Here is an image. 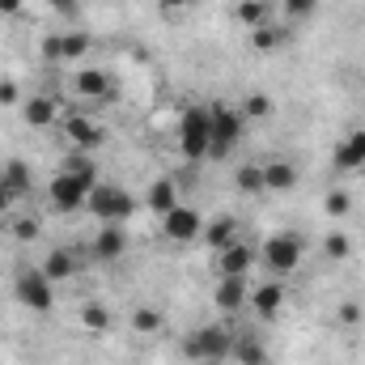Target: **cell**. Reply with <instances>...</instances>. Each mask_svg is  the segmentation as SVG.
<instances>
[{"label":"cell","mask_w":365,"mask_h":365,"mask_svg":"<svg viewBox=\"0 0 365 365\" xmlns=\"http://www.w3.org/2000/svg\"><path fill=\"white\" fill-rule=\"evenodd\" d=\"M86 208H90L102 225H119V221H128V217L136 212V200H132V191L119 187V182H93Z\"/></svg>","instance_id":"3"},{"label":"cell","mask_w":365,"mask_h":365,"mask_svg":"<svg viewBox=\"0 0 365 365\" xmlns=\"http://www.w3.org/2000/svg\"><path fill=\"white\" fill-rule=\"evenodd\" d=\"M302 251H306V242H302L297 234H272V238L259 247V264H264V268L280 280V276H293V272H297Z\"/></svg>","instance_id":"4"},{"label":"cell","mask_w":365,"mask_h":365,"mask_svg":"<svg viewBox=\"0 0 365 365\" xmlns=\"http://www.w3.org/2000/svg\"><path fill=\"white\" fill-rule=\"evenodd\" d=\"M323 255H327V259H336V264H340V259H349V255H353V238H349V234H340V230H336V234H327V238H323Z\"/></svg>","instance_id":"31"},{"label":"cell","mask_w":365,"mask_h":365,"mask_svg":"<svg viewBox=\"0 0 365 365\" xmlns=\"http://www.w3.org/2000/svg\"><path fill=\"white\" fill-rule=\"evenodd\" d=\"M361 166H365V128H357L336 145V170H361Z\"/></svg>","instance_id":"18"},{"label":"cell","mask_w":365,"mask_h":365,"mask_svg":"<svg viewBox=\"0 0 365 365\" xmlns=\"http://www.w3.org/2000/svg\"><path fill=\"white\" fill-rule=\"evenodd\" d=\"M234 187H238L242 195H259V191H264V166H255V162L238 166V175H234Z\"/></svg>","instance_id":"26"},{"label":"cell","mask_w":365,"mask_h":365,"mask_svg":"<svg viewBox=\"0 0 365 365\" xmlns=\"http://www.w3.org/2000/svg\"><path fill=\"white\" fill-rule=\"evenodd\" d=\"M145 204H149V212H158V217H166L175 204H182L179 200V182L175 179H158L153 187H149V195H145Z\"/></svg>","instance_id":"20"},{"label":"cell","mask_w":365,"mask_h":365,"mask_svg":"<svg viewBox=\"0 0 365 365\" xmlns=\"http://www.w3.org/2000/svg\"><path fill=\"white\" fill-rule=\"evenodd\" d=\"M284 43H289V30H280V26H272V21L259 26V30H251V47L264 51V56H268V51H280Z\"/></svg>","instance_id":"25"},{"label":"cell","mask_w":365,"mask_h":365,"mask_svg":"<svg viewBox=\"0 0 365 365\" xmlns=\"http://www.w3.org/2000/svg\"><path fill=\"white\" fill-rule=\"evenodd\" d=\"M64 136L77 145V149H98L102 145V123L93 119V115H81V110H73V115H64Z\"/></svg>","instance_id":"14"},{"label":"cell","mask_w":365,"mask_h":365,"mask_svg":"<svg viewBox=\"0 0 365 365\" xmlns=\"http://www.w3.org/2000/svg\"><path fill=\"white\" fill-rule=\"evenodd\" d=\"M21 9V0H0V13H17Z\"/></svg>","instance_id":"40"},{"label":"cell","mask_w":365,"mask_h":365,"mask_svg":"<svg viewBox=\"0 0 365 365\" xmlns=\"http://www.w3.org/2000/svg\"><path fill=\"white\" fill-rule=\"evenodd\" d=\"M13 293H17V302H21L26 310H34V314H47V310L56 306V284L43 276V268H21V272L13 276Z\"/></svg>","instance_id":"5"},{"label":"cell","mask_w":365,"mask_h":365,"mask_svg":"<svg viewBox=\"0 0 365 365\" xmlns=\"http://www.w3.org/2000/svg\"><path fill=\"white\" fill-rule=\"evenodd\" d=\"M323 208H327V217H349V212H353V195H349V191H331Z\"/></svg>","instance_id":"33"},{"label":"cell","mask_w":365,"mask_h":365,"mask_svg":"<svg viewBox=\"0 0 365 365\" xmlns=\"http://www.w3.org/2000/svg\"><path fill=\"white\" fill-rule=\"evenodd\" d=\"M0 191H4V170H0Z\"/></svg>","instance_id":"42"},{"label":"cell","mask_w":365,"mask_h":365,"mask_svg":"<svg viewBox=\"0 0 365 365\" xmlns=\"http://www.w3.org/2000/svg\"><path fill=\"white\" fill-rule=\"evenodd\" d=\"M13 200H17V195L4 187V191H0V217H9V212H13Z\"/></svg>","instance_id":"37"},{"label":"cell","mask_w":365,"mask_h":365,"mask_svg":"<svg viewBox=\"0 0 365 365\" xmlns=\"http://www.w3.org/2000/svg\"><path fill=\"white\" fill-rule=\"evenodd\" d=\"M247 310L255 314V319H276L280 310H284V280H264V284H251V302H247Z\"/></svg>","instance_id":"12"},{"label":"cell","mask_w":365,"mask_h":365,"mask_svg":"<svg viewBox=\"0 0 365 365\" xmlns=\"http://www.w3.org/2000/svg\"><path fill=\"white\" fill-rule=\"evenodd\" d=\"M0 170H4V187H9L13 195H26V191L34 187V170H30V166H26L21 158H13V162H4Z\"/></svg>","instance_id":"24"},{"label":"cell","mask_w":365,"mask_h":365,"mask_svg":"<svg viewBox=\"0 0 365 365\" xmlns=\"http://www.w3.org/2000/svg\"><path fill=\"white\" fill-rule=\"evenodd\" d=\"M26 98H21V86L13 81V77H4L0 81V106H21Z\"/></svg>","instance_id":"36"},{"label":"cell","mask_w":365,"mask_h":365,"mask_svg":"<svg viewBox=\"0 0 365 365\" xmlns=\"http://www.w3.org/2000/svg\"><path fill=\"white\" fill-rule=\"evenodd\" d=\"M251 302V276H217L212 284V306L221 314H242Z\"/></svg>","instance_id":"9"},{"label":"cell","mask_w":365,"mask_h":365,"mask_svg":"<svg viewBox=\"0 0 365 365\" xmlns=\"http://www.w3.org/2000/svg\"><path fill=\"white\" fill-rule=\"evenodd\" d=\"M238 110H242V119H272L276 106H272V98H268V93H247Z\"/></svg>","instance_id":"29"},{"label":"cell","mask_w":365,"mask_h":365,"mask_svg":"<svg viewBox=\"0 0 365 365\" xmlns=\"http://www.w3.org/2000/svg\"><path fill=\"white\" fill-rule=\"evenodd\" d=\"M86 51H90V34H51V38H43V60L77 64Z\"/></svg>","instance_id":"13"},{"label":"cell","mask_w":365,"mask_h":365,"mask_svg":"<svg viewBox=\"0 0 365 365\" xmlns=\"http://www.w3.org/2000/svg\"><path fill=\"white\" fill-rule=\"evenodd\" d=\"M255 264H259V247L247 238H234L230 247L212 251V272L217 276H251Z\"/></svg>","instance_id":"7"},{"label":"cell","mask_w":365,"mask_h":365,"mask_svg":"<svg viewBox=\"0 0 365 365\" xmlns=\"http://www.w3.org/2000/svg\"><path fill=\"white\" fill-rule=\"evenodd\" d=\"M297 187V166L284 162V158H272L264 162V191H293Z\"/></svg>","instance_id":"19"},{"label":"cell","mask_w":365,"mask_h":365,"mask_svg":"<svg viewBox=\"0 0 365 365\" xmlns=\"http://www.w3.org/2000/svg\"><path fill=\"white\" fill-rule=\"evenodd\" d=\"M21 119H26L30 128H51V123L60 119V106H56V98L34 93V98H26V102H21Z\"/></svg>","instance_id":"17"},{"label":"cell","mask_w":365,"mask_h":365,"mask_svg":"<svg viewBox=\"0 0 365 365\" xmlns=\"http://www.w3.org/2000/svg\"><path fill=\"white\" fill-rule=\"evenodd\" d=\"M158 4H162V9H166V13H179V9H191V4H195V0H158Z\"/></svg>","instance_id":"38"},{"label":"cell","mask_w":365,"mask_h":365,"mask_svg":"<svg viewBox=\"0 0 365 365\" xmlns=\"http://www.w3.org/2000/svg\"><path fill=\"white\" fill-rule=\"evenodd\" d=\"M64 170H68V175H77V179H86L90 187L98 182V166H93V158L86 153V149H81V153H73V158H64Z\"/></svg>","instance_id":"30"},{"label":"cell","mask_w":365,"mask_h":365,"mask_svg":"<svg viewBox=\"0 0 365 365\" xmlns=\"http://www.w3.org/2000/svg\"><path fill=\"white\" fill-rule=\"evenodd\" d=\"M132 331H140V336L162 331V310H153V306H136V310H132Z\"/></svg>","instance_id":"28"},{"label":"cell","mask_w":365,"mask_h":365,"mask_svg":"<svg viewBox=\"0 0 365 365\" xmlns=\"http://www.w3.org/2000/svg\"><path fill=\"white\" fill-rule=\"evenodd\" d=\"M38 268H43V276H47L51 284H60V280H73L81 264H77V255H73L68 247H51V251H47V259H43Z\"/></svg>","instance_id":"15"},{"label":"cell","mask_w":365,"mask_h":365,"mask_svg":"<svg viewBox=\"0 0 365 365\" xmlns=\"http://www.w3.org/2000/svg\"><path fill=\"white\" fill-rule=\"evenodd\" d=\"M200 365H225V361H200Z\"/></svg>","instance_id":"41"},{"label":"cell","mask_w":365,"mask_h":365,"mask_svg":"<svg viewBox=\"0 0 365 365\" xmlns=\"http://www.w3.org/2000/svg\"><path fill=\"white\" fill-rule=\"evenodd\" d=\"M361 319H365L361 302H340V310H336V323H340V327H357Z\"/></svg>","instance_id":"35"},{"label":"cell","mask_w":365,"mask_h":365,"mask_svg":"<svg viewBox=\"0 0 365 365\" xmlns=\"http://www.w3.org/2000/svg\"><path fill=\"white\" fill-rule=\"evenodd\" d=\"M280 13H289V17H310L314 9H319V0H272Z\"/></svg>","instance_id":"34"},{"label":"cell","mask_w":365,"mask_h":365,"mask_svg":"<svg viewBox=\"0 0 365 365\" xmlns=\"http://www.w3.org/2000/svg\"><path fill=\"white\" fill-rule=\"evenodd\" d=\"M200 238H204V242H208L212 251H221V247H230V242L238 238V217H230V212H225V217H217V221H208Z\"/></svg>","instance_id":"21"},{"label":"cell","mask_w":365,"mask_h":365,"mask_svg":"<svg viewBox=\"0 0 365 365\" xmlns=\"http://www.w3.org/2000/svg\"><path fill=\"white\" fill-rule=\"evenodd\" d=\"M179 149L187 162L208 158V106H187L179 119Z\"/></svg>","instance_id":"6"},{"label":"cell","mask_w":365,"mask_h":365,"mask_svg":"<svg viewBox=\"0 0 365 365\" xmlns=\"http://www.w3.org/2000/svg\"><path fill=\"white\" fill-rule=\"evenodd\" d=\"M234 17H238L247 30H259V26L272 21V4H268V0H242V4L234 9Z\"/></svg>","instance_id":"23"},{"label":"cell","mask_w":365,"mask_h":365,"mask_svg":"<svg viewBox=\"0 0 365 365\" xmlns=\"http://www.w3.org/2000/svg\"><path fill=\"white\" fill-rule=\"evenodd\" d=\"M242 128L247 119L238 106H225V102L208 106V158H230L242 140Z\"/></svg>","instance_id":"1"},{"label":"cell","mask_w":365,"mask_h":365,"mask_svg":"<svg viewBox=\"0 0 365 365\" xmlns=\"http://www.w3.org/2000/svg\"><path fill=\"white\" fill-rule=\"evenodd\" d=\"M230 349H234V331L225 323H204L195 327L187 340H182V357L187 361H230Z\"/></svg>","instance_id":"2"},{"label":"cell","mask_w":365,"mask_h":365,"mask_svg":"<svg viewBox=\"0 0 365 365\" xmlns=\"http://www.w3.org/2000/svg\"><path fill=\"white\" fill-rule=\"evenodd\" d=\"M68 90L77 93L81 102H102V98L115 93V81H110V73H102V68H77V73L68 77Z\"/></svg>","instance_id":"11"},{"label":"cell","mask_w":365,"mask_h":365,"mask_svg":"<svg viewBox=\"0 0 365 365\" xmlns=\"http://www.w3.org/2000/svg\"><path fill=\"white\" fill-rule=\"evenodd\" d=\"M47 200H51L56 212H81L86 200H90V182L77 179V175H68V170H60L56 179L47 182Z\"/></svg>","instance_id":"8"},{"label":"cell","mask_w":365,"mask_h":365,"mask_svg":"<svg viewBox=\"0 0 365 365\" xmlns=\"http://www.w3.org/2000/svg\"><path fill=\"white\" fill-rule=\"evenodd\" d=\"M81 327H86V331H110V327H115V314H110L106 306L90 302V306H81Z\"/></svg>","instance_id":"27"},{"label":"cell","mask_w":365,"mask_h":365,"mask_svg":"<svg viewBox=\"0 0 365 365\" xmlns=\"http://www.w3.org/2000/svg\"><path fill=\"white\" fill-rule=\"evenodd\" d=\"M47 4H56L60 13H73V9H77V0H47Z\"/></svg>","instance_id":"39"},{"label":"cell","mask_w":365,"mask_h":365,"mask_svg":"<svg viewBox=\"0 0 365 365\" xmlns=\"http://www.w3.org/2000/svg\"><path fill=\"white\" fill-rule=\"evenodd\" d=\"M123 251H128V234H123L119 225H102V230L93 234V242H90L93 259H119Z\"/></svg>","instance_id":"16"},{"label":"cell","mask_w":365,"mask_h":365,"mask_svg":"<svg viewBox=\"0 0 365 365\" xmlns=\"http://www.w3.org/2000/svg\"><path fill=\"white\" fill-rule=\"evenodd\" d=\"M9 234H13L17 242H30V238H38V221H34V217H13V221H9Z\"/></svg>","instance_id":"32"},{"label":"cell","mask_w":365,"mask_h":365,"mask_svg":"<svg viewBox=\"0 0 365 365\" xmlns=\"http://www.w3.org/2000/svg\"><path fill=\"white\" fill-rule=\"evenodd\" d=\"M230 357H234L238 365H268V349H264L259 336H234Z\"/></svg>","instance_id":"22"},{"label":"cell","mask_w":365,"mask_h":365,"mask_svg":"<svg viewBox=\"0 0 365 365\" xmlns=\"http://www.w3.org/2000/svg\"><path fill=\"white\" fill-rule=\"evenodd\" d=\"M162 234L170 242H195L204 234V217L191 208V204H175L166 217H162Z\"/></svg>","instance_id":"10"}]
</instances>
